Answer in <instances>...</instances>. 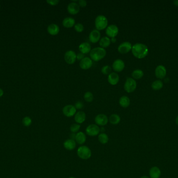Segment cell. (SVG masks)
Here are the masks:
<instances>
[{
    "label": "cell",
    "instance_id": "b9f144b4",
    "mask_svg": "<svg viewBox=\"0 0 178 178\" xmlns=\"http://www.w3.org/2000/svg\"><path fill=\"white\" fill-rule=\"evenodd\" d=\"M173 4L174 5L178 6V0H175L173 1Z\"/></svg>",
    "mask_w": 178,
    "mask_h": 178
},
{
    "label": "cell",
    "instance_id": "e0dca14e",
    "mask_svg": "<svg viewBox=\"0 0 178 178\" xmlns=\"http://www.w3.org/2000/svg\"><path fill=\"white\" fill-rule=\"evenodd\" d=\"M86 115L85 112L80 111L75 114L74 120L77 123L81 124L85 121Z\"/></svg>",
    "mask_w": 178,
    "mask_h": 178
},
{
    "label": "cell",
    "instance_id": "4dcf8cb0",
    "mask_svg": "<svg viewBox=\"0 0 178 178\" xmlns=\"http://www.w3.org/2000/svg\"><path fill=\"white\" fill-rule=\"evenodd\" d=\"M93 98H94L93 94L91 92H86L84 94V99L87 102H89V103L92 102L93 101Z\"/></svg>",
    "mask_w": 178,
    "mask_h": 178
},
{
    "label": "cell",
    "instance_id": "60d3db41",
    "mask_svg": "<svg viewBox=\"0 0 178 178\" xmlns=\"http://www.w3.org/2000/svg\"><path fill=\"white\" fill-rule=\"evenodd\" d=\"M3 94H4V91L3 89L0 88V98L3 96Z\"/></svg>",
    "mask_w": 178,
    "mask_h": 178
},
{
    "label": "cell",
    "instance_id": "5bb4252c",
    "mask_svg": "<svg viewBox=\"0 0 178 178\" xmlns=\"http://www.w3.org/2000/svg\"><path fill=\"white\" fill-rule=\"evenodd\" d=\"M155 75L156 77L160 79H162L165 77L166 75V69L163 65H158L155 69Z\"/></svg>",
    "mask_w": 178,
    "mask_h": 178
},
{
    "label": "cell",
    "instance_id": "74e56055",
    "mask_svg": "<svg viewBox=\"0 0 178 178\" xmlns=\"http://www.w3.org/2000/svg\"><path fill=\"white\" fill-rule=\"evenodd\" d=\"M78 2H79L78 4H79V6L83 7V8L86 6L87 4V2L85 0H79L78 1Z\"/></svg>",
    "mask_w": 178,
    "mask_h": 178
},
{
    "label": "cell",
    "instance_id": "7c38bea8",
    "mask_svg": "<svg viewBox=\"0 0 178 178\" xmlns=\"http://www.w3.org/2000/svg\"><path fill=\"white\" fill-rule=\"evenodd\" d=\"M92 60L88 57H85L82 60L80 61L79 63L80 68L83 70H88L92 66Z\"/></svg>",
    "mask_w": 178,
    "mask_h": 178
},
{
    "label": "cell",
    "instance_id": "52a82bcc",
    "mask_svg": "<svg viewBox=\"0 0 178 178\" xmlns=\"http://www.w3.org/2000/svg\"><path fill=\"white\" fill-rule=\"evenodd\" d=\"M64 59L68 64H74L77 59V54L72 50L67 51L64 55Z\"/></svg>",
    "mask_w": 178,
    "mask_h": 178
},
{
    "label": "cell",
    "instance_id": "ac0fdd59",
    "mask_svg": "<svg viewBox=\"0 0 178 178\" xmlns=\"http://www.w3.org/2000/svg\"><path fill=\"white\" fill-rule=\"evenodd\" d=\"M119 81V76L115 72L110 73L108 76V81L112 85H116Z\"/></svg>",
    "mask_w": 178,
    "mask_h": 178
},
{
    "label": "cell",
    "instance_id": "e575fe53",
    "mask_svg": "<svg viewBox=\"0 0 178 178\" xmlns=\"http://www.w3.org/2000/svg\"><path fill=\"white\" fill-rule=\"evenodd\" d=\"M74 29L76 30V31H77V32H82L84 30V26L81 23H77L74 25Z\"/></svg>",
    "mask_w": 178,
    "mask_h": 178
},
{
    "label": "cell",
    "instance_id": "f1b7e54d",
    "mask_svg": "<svg viewBox=\"0 0 178 178\" xmlns=\"http://www.w3.org/2000/svg\"><path fill=\"white\" fill-rule=\"evenodd\" d=\"M162 87H163V83L162 81L160 80L154 81L151 84L152 88L155 90H158L162 89Z\"/></svg>",
    "mask_w": 178,
    "mask_h": 178
},
{
    "label": "cell",
    "instance_id": "603a6c76",
    "mask_svg": "<svg viewBox=\"0 0 178 178\" xmlns=\"http://www.w3.org/2000/svg\"><path fill=\"white\" fill-rule=\"evenodd\" d=\"M80 52L83 54H87L91 50L90 44L88 42H83L81 43L79 47Z\"/></svg>",
    "mask_w": 178,
    "mask_h": 178
},
{
    "label": "cell",
    "instance_id": "d590c367",
    "mask_svg": "<svg viewBox=\"0 0 178 178\" xmlns=\"http://www.w3.org/2000/svg\"><path fill=\"white\" fill-rule=\"evenodd\" d=\"M46 2L50 5H56L59 2V0H47Z\"/></svg>",
    "mask_w": 178,
    "mask_h": 178
},
{
    "label": "cell",
    "instance_id": "d6986e66",
    "mask_svg": "<svg viewBox=\"0 0 178 178\" xmlns=\"http://www.w3.org/2000/svg\"><path fill=\"white\" fill-rule=\"evenodd\" d=\"M64 147L68 151H72L76 147V143L74 139H68L64 142Z\"/></svg>",
    "mask_w": 178,
    "mask_h": 178
},
{
    "label": "cell",
    "instance_id": "83f0119b",
    "mask_svg": "<svg viewBox=\"0 0 178 178\" xmlns=\"http://www.w3.org/2000/svg\"><path fill=\"white\" fill-rule=\"evenodd\" d=\"M98 139L99 142L102 144H106V143H108L109 140L108 135L104 133H102L98 135Z\"/></svg>",
    "mask_w": 178,
    "mask_h": 178
},
{
    "label": "cell",
    "instance_id": "ffe728a7",
    "mask_svg": "<svg viewBox=\"0 0 178 178\" xmlns=\"http://www.w3.org/2000/svg\"><path fill=\"white\" fill-rule=\"evenodd\" d=\"M149 174L151 178H160L161 175V171L159 168L155 166L151 168Z\"/></svg>",
    "mask_w": 178,
    "mask_h": 178
},
{
    "label": "cell",
    "instance_id": "ba28073f",
    "mask_svg": "<svg viewBox=\"0 0 178 178\" xmlns=\"http://www.w3.org/2000/svg\"><path fill=\"white\" fill-rule=\"evenodd\" d=\"M76 110L77 109L74 105H69L64 107L63 109V113L67 117H72L75 115Z\"/></svg>",
    "mask_w": 178,
    "mask_h": 178
},
{
    "label": "cell",
    "instance_id": "bcb514c9",
    "mask_svg": "<svg viewBox=\"0 0 178 178\" xmlns=\"http://www.w3.org/2000/svg\"><path fill=\"white\" fill-rule=\"evenodd\" d=\"M0 7H1V6H0Z\"/></svg>",
    "mask_w": 178,
    "mask_h": 178
},
{
    "label": "cell",
    "instance_id": "f546056e",
    "mask_svg": "<svg viewBox=\"0 0 178 178\" xmlns=\"http://www.w3.org/2000/svg\"><path fill=\"white\" fill-rule=\"evenodd\" d=\"M143 72L140 69H137L133 71V72L132 73V77L136 79H139L142 78L143 76Z\"/></svg>",
    "mask_w": 178,
    "mask_h": 178
},
{
    "label": "cell",
    "instance_id": "836d02e7",
    "mask_svg": "<svg viewBox=\"0 0 178 178\" xmlns=\"http://www.w3.org/2000/svg\"><path fill=\"white\" fill-rule=\"evenodd\" d=\"M112 71V68L109 65H105L101 69V72L105 75H109Z\"/></svg>",
    "mask_w": 178,
    "mask_h": 178
},
{
    "label": "cell",
    "instance_id": "30bf717a",
    "mask_svg": "<svg viewBox=\"0 0 178 178\" xmlns=\"http://www.w3.org/2000/svg\"><path fill=\"white\" fill-rule=\"evenodd\" d=\"M119 31V29L116 25H110L107 27L106 29V34L109 37L113 38L115 37L118 35Z\"/></svg>",
    "mask_w": 178,
    "mask_h": 178
},
{
    "label": "cell",
    "instance_id": "4316f807",
    "mask_svg": "<svg viewBox=\"0 0 178 178\" xmlns=\"http://www.w3.org/2000/svg\"><path fill=\"white\" fill-rule=\"evenodd\" d=\"M110 39L107 37H104L102 38L100 41V45L101 46L102 48H107L110 45Z\"/></svg>",
    "mask_w": 178,
    "mask_h": 178
},
{
    "label": "cell",
    "instance_id": "9a60e30c",
    "mask_svg": "<svg viewBox=\"0 0 178 178\" xmlns=\"http://www.w3.org/2000/svg\"><path fill=\"white\" fill-rule=\"evenodd\" d=\"M125 64L122 60L117 59L113 62V68L114 70L117 72H120L125 68Z\"/></svg>",
    "mask_w": 178,
    "mask_h": 178
},
{
    "label": "cell",
    "instance_id": "7bdbcfd3",
    "mask_svg": "<svg viewBox=\"0 0 178 178\" xmlns=\"http://www.w3.org/2000/svg\"><path fill=\"white\" fill-rule=\"evenodd\" d=\"M175 123H176V124L178 126V116H177V118L175 119Z\"/></svg>",
    "mask_w": 178,
    "mask_h": 178
},
{
    "label": "cell",
    "instance_id": "d4e9b609",
    "mask_svg": "<svg viewBox=\"0 0 178 178\" xmlns=\"http://www.w3.org/2000/svg\"><path fill=\"white\" fill-rule=\"evenodd\" d=\"M119 103L123 108H127L130 104V100L128 97L123 96L120 98Z\"/></svg>",
    "mask_w": 178,
    "mask_h": 178
},
{
    "label": "cell",
    "instance_id": "484cf974",
    "mask_svg": "<svg viewBox=\"0 0 178 178\" xmlns=\"http://www.w3.org/2000/svg\"><path fill=\"white\" fill-rule=\"evenodd\" d=\"M121 120L120 117L117 114H113L109 116V122L113 125H116L119 124Z\"/></svg>",
    "mask_w": 178,
    "mask_h": 178
},
{
    "label": "cell",
    "instance_id": "2e32d148",
    "mask_svg": "<svg viewBox=\"0 0 178 178\" xmlns=\"http://www.w3.org/2000/svg\"><path fill=\"white\" fill-rule=\"evenodd\" d=\"M101 38V34L99 30H93L89 35V40L92 43H96Z\"/></svg>",
    "mask_w": 178,
    "mask_h": 178
},
{
    "label": "cell",
    "instance_id": "6da1fadb",
    "mask_svg": "<svg viewBox=\"0 0 178 178\" xmlns=\"http://www.w3.org/2000/svg\"><path fill=\"white\" fill-rule=\"evenodd\" d=\"M131 50L133 55L138 59L145 58L149 52L147 47L143 43H136L132 46Z\"/></svg>",
    "mask_w": 178,
    "mask_h": 178
},
{
    "label": "cell",
    "instance_id": "8fae6325",
    "mask_svg": "<svg viewBox=\"0 0 178 178\" xmlns=\"http://www.w3.org/2000/svg\"><path fill=\"white\" fill-rule=\"evenodd\" d=\"M96 124L100 126H104L106 125L108 122L107 116L104 114H99L95 118Z\"/></svg>",
    "mask_w": 178,
    "mask_h": 178
},
{
    "label": "cell",
    "instance_id": "7a4b0ae2",
    "mask_svg": "<svg viewBox=\"0 0 178 178\" xmlns=\"http://www.w3.org/2000/svg\"><path fill=\"white\" fill-rule=\"evenodd\" d=\"M106 54V50L102 47H97L91 50L90 53L91 58L94 61H98L103 59Z\"/></svg>",
    "mask_w": 178,
    "mask_h": 178
},
{
    "label": "cell",
    "instance_id": "44dd1931",
    "mask_svg": "<svg viewBox=\"0 0 178 178\" xmlns=\"http://www.w3.org/2000/svg\"><path fill=\"white\" fill-rule=\"evenodd\" d=\"M86 135L85 133L83 132H79L76 134L75 136V140L77 142V143L80 145L83 144L86 141Z\"/></svg>",
    "mask_w": 178,
    "mask_h": 178
},
{
    "label": "cell",
    "instance_id": "277c9868",
    "mask_svg": "<svg viewBox=\"0 0 178 178\" xmlns=\"http://www.w3.org/2000/svg\"><path fill=\"white\" fill-rule=\"evenodd\" d=\"M108 25V20L104 15H100L96 17L95 21V25L96 29L98 30L104 29Z\"/></svg>",
    "mask_w": 178,
    "mask_h": 178
},
{
    "label": "cell",
    "instance_id": "ab89813d",
    "mask_svg": "<svg viewBox=\"0 0 178 178\" xmlns=\"http://www.w3.org/2000/svg\"><path fill=\"white\" fill-rule=\"evenodd\" d=\"M110 41H111V42H112L115 43L116 42V41H117V39H116V38H115V37H113V38H111Z\"/></svg>",
    "mask_w": 178,
    "mask_h": 178
},
{
    "label": "cell",
    "instance_id": "5b68a950",
    "mask_svg": "<svg viewBox=\"0 0 178 178\" xmlns=\"http://www.w3.org/2000/svg\"><path fill=\"white\" fill-rule=\"evenodd\" d=\"M136 81L131 77L127 78L124 85V89L129 93L132 92L136 90Z\"/></svg>",
    "mask_w": 178,
    "mask_h": 178
},
{
    "label": "cell",
    "instance_id": "d6a6232c",
    "mask_svg": "<svg viewBox=\"0 0 178 178\" xmlns=\"http://www.w3.org/2000/svg\"><path fill=\"white\" fill-rule=\"evenodd\" d=\"M80 129V125L77 123H74L72 124L70 127V130L72 133H78V132L79 131Z\"/></svg>",
    "mask_w": 178,
    "mask_h": 178
},
{
    "label": "cell",
    "instance_id": "7402d4cb",
    "mask_svg": "<svg viewBox=\"0 0 178 178\" xmlns=\"http://www.w3.org/2000/svg\"><path fill=\"white\" fill-rule=\"evenodd\" d=\"M48 31L51 35H56L59 31V27L55 24H51L48 26Z\"/></svg>",
    "mask_w": 178,
    "mask_h": 178
},
{
    "label": "cell",
    "instance_id": "3957f363",
    "mask_svg": "<svg viewBox=\"0 0 178 178\" xmlns=\"http://www.w3.org/2000/svg\"><path fill=\"white\" fill-rule=\"evenodd\" d=\"M77 155L78 157L81 159H89L91 156V151L90 149L87 146H81L77 150Z\"/></svg>",
    "mask_w": 178,
    "mask_h": 178
},
{
    "label": "cell",
    "instance_id": "ee69618b",
    "mask_svg": "<svg viewBox=\"0 0 178 178\" xmlns=\"http://www.w3.org/2000/svg\"><path fill=\"white\" fill-rule=\"evenodd\" d=\"M140 178H150L149 177H147V176H146V175H144V176H142V177H141Z\"/></svg>",
    "mask_w": 178,
    "mask_h": 178
},
{
    "label": "cell",
    "instance_id": "4fadbf2b",
    "mask_svg": "<svg viewBox=\"0 0 178 178\" xmlns=\"http://www.w3.org/2000/svg\"><path fill=\"white\" fill-rule=\"evenodd\" d=\"M67 10L69 13L75 15L79 13L80 11V6L76 2H72L67 6Z\"/></svg>",
    "mask_w": 178,
    "mask_h": 178
},
{
    "label": "cell",
    "instance_id": "1f68e13d",
    "mask_svg": "<svg viewBox=\"0 0 178 178\" xmlns=\"http://www.w3.org/2000/svg\"><path fill=\"white\" fill-rule=\"evenodd\" d=\"M23 124L25 127H29L32 124V120L29 116H25L23 119Z\"/></svg>",
    "mask_w": 178,
    "mask_h": 178
},
{
    "label": "cell",
    "instance_id": "cb8c5ba5",
    "mask_svg": "<svg viewBox=\"0 0 178 178\" xmlns=\"http://www.w3.org/2000/svg\"><path fill=\"white\" fill-rule=\"evenodd\" d=\"M75 25V20L72 17H66L63 21V25L66 28H71Z\"/></svg>",
    "mask_w": 178,
    "mask_h": 178
},
{
    "label": "cell",
    "instance_id": "8992f818",
    "mask_svg": "<svg viewBox=\"0 0 178 178\" xmlns=\"http://www.w3.org/2000/svg\"><path fill=\"white\" fill-rule=\"evenodd\" d=\"M85 132L87 135L90 136H95L99 134L100 132V129L98 125L90 124L87 127Z\"/></svg>",
    "mask_w": 178,
    "mask_h": 178
},
{
    "label": "cell",
    "instance_id": "8d00e7d4",
    "mask_svg": "<svg viewBox=\"0 0 178 178\" xmlns=\"http://www.w3.org/2000/svg\"><path fill=\"white\" fill-rule=\"evenodd\" d=\"M74 107L76 108V109H81L83 107V104L81 101H78L75 103Z\"/></svg>",
    "mask_w": 178,
    "mask_h": 178
},
{
    "label": "cell",
    "instance_id": "f6af8a7d",
    "mask_svg": "<svg viewBox=\"0 0 178 178\" xmlns=\"http://www.w3.org/2000/svg\"><path fill=\"white\" fill-rule=\"evenodd\" d=\"M74 178V177H70V178Z\"/></svg>",
    "mask_w": 178,
    "mask_h": 178
},
{
    "label": "cell",
    "instance_id": "f35d334b",
    "mask_svg": "<svg viewBox=\"0 0 178 178\" xmlns=\"http://www.w3.org/2000/svg\"><path fill=\"white\" fill-rule=\"evenodd\" d=\"M84 58H85V55H84V54L82 53L81 52L78 53L77 55V59L78 60H80V61H81V60H82Z\"/></svg>",
    "mask_w": 178,
    "mask_h": 178
},
{
    "label": "cell",
    "instance_id": "9c48e42d",
    "mask_svg": "<svg viewBox=\"0 0 178 178\" xmlns=\"http://www.w3.org/2000/svg\"><path fill=\"white\" fill-rule=\"evenodd\" d=\"M132 44L128 41H125L120 44L118 48V51L121 54H125L132 49Z\"/></svg>",
    "mask_w": 178,
    "mask_h": 178
}]
</instances>
